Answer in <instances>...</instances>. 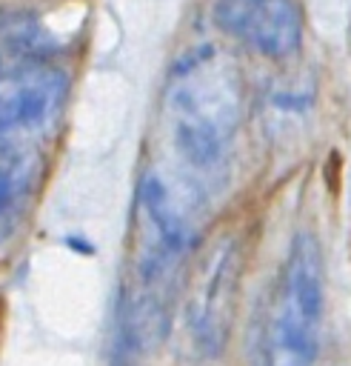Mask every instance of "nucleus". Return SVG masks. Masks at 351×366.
Instances as JSON below:
<instances>
[{
    "label": "nucleus",
    "instance_id": "obj_2",
    "mask_svg": "<svg viewBox=\"0 0 351 366\" xmlns=\"http://www.w3.org/2000/svg\"><path fill=\"white\" fill-rule=\"evenodd\" d=\"M168 117L180 157L197 172H214L243 117L237 63L211 43L185 51L168 77Z\"/></svg>",
    "mask_w": 351,
    "mask_h": 366
},
{
    "label": "nucleus",
    "instance_id": "obj_4",
    "mask_svg": "<svg viewBox=\"0 0 351 366\" xmlns=\"http://www.w3.org/2000/svg\"><path fill=\"white\" fill-rule=\"evenodd\" d=\"M243 280V246L234 232H223L197 254L185 286V329L203 357H217L234 326Z\"/></svg>",
    "mask_w": 351,
    "mask_h": 366
},
{
    "label": "nucleus",
    "instance_id": "obj_7",
    "mask_svg": "<svg viewBox=\"0 0 351 366\" xmlns=\"http://www.w3.org/2000/svg\"><path fill=\"white\" fill-rule=\"evenodd\" d=\"M37 180V157L29 152L0 154V243L17 226Z\"/></svg>",
    "mask_w": 351,
    "mask_h": 366
},
{
    "label": "nucleus",
    "instance_id": "obj_5",
    "mask_svg": "<svg viewBox=\"0 0 351 366\" xmlns=\"http://www.w3.org/2000/svg\"><path fill=\"white\" fill-rule=\"evenodd\" d=\"M66 97V74L49 66H23L0 77V152L37 134L54 120Z\"/></svg>",
    "mask_w": 351,
    "mask_h": 366
},
{
    "label": "nucleus",
    "instance_id": "obj_6",
    "mask_svg": "<svg viewBox=\"0 0 351 366\" xmlns=\"http://www.w3.org/2000/svg\"><path fill=\"white\" fill-rule=\"evenodd\" d=\"M214 23L263 57H291L302 46V9L297 0H217Z\"/></svg>",
    "mask_w": 351,
    "mask_h": 366
},
{
    "label": "nucleus",
    "instance_id": "obj_1",
    "mask_svg": "<svg viewBox=\"0 0 351 366\" xmlns=\"http://www.w3.org/2000/svg\"><path fill=\"white\" fill-rule=\"evenodd\" d=\"M191 243V226L174 194L157 174H143L137 186V226L131 274L123 289L120 340L131 352L157 346L171 320L177 269Z\"/></svg>",
    "mask_w": 351,
    "mask_h": 366
},
{
    "label": "nucleus",
    "instance_id": "obj_3",
    "mask_svg": "<svg viewBox=\"0 0 351 366\" xmlns=\"http://www.w3.org/2000/svg\"><path fill=\"white\" fill-rule=\"evenodd\" d=\"M325 317V266L311 232H297L280 266L268 320L265 366H314Z\"/></svg>",
    "mask_w": 351,
    "mask_h": 366
}]
</instances>
